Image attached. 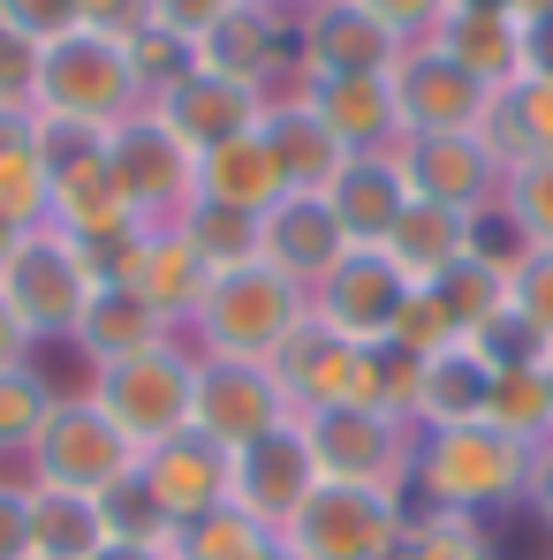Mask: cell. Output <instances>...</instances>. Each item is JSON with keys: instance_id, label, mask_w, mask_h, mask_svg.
Instances as JSON below:
<instances>
[{"instance_id": "1", "label": "cell", "mask_w": 553, "mask_h": 560, "mask_svg": "<svg viewBox=\"0 0 553 560\" xmlns=\"http://www.w3.org/2000/svg\"><path fill=\"white\" fill-rule=\"evenodd\" d=\"M531 440L500 432L493 417H470V424H433L417 432V469H410V500L425 508H448V515H500L523 500L531 485Z\"/></svg>"}, {"instance_id": "2", "label": "cell", "mask_w": 553, "mask_h": 560, "mask_svg": "<svg viewBox=\"0 0 553 560\" xmlns=\"http://www.w3.org/2000/svg\"><path fill=\"white\" fill-rule=\"evenodd\" d=\"M311 318V288H296L288 273H274L266 258L235 266V273H212L197 311H189L183 341L197 357H243V364H274L280 341Z\"/></svg>"}, {"instance_id": "3", "label": "cell", "mask_w": 553, "mask_h": 560, "mask_svg": "<svg viewBox=\"0 0 553 560\" xmlns=\"http://www.w3.org/2000/svg\"><path fill=\"white\" fill-rule=\"evenodd\" d=\"M402 538H410V492L334 485V477H319L311 500L280 523L288 560H394Z\"/></svg>"}, {"instance_id": "4", "label": "cell", "mask_w": 553, "mask_h": 560, "mask_svg": "<svg viewBox=\"0 0 553 560\" xmlns=\"http://www.w3.org/2000/svg\"><path fill=\"white\" fill-rule=\"evenodd\" d=\"M137 106H145V92H137V69H129V38H114L99 23H77L69 38L38 46V106L31 114L114 129Z\"/></svg>"}, {"instance_id": "5", "label": "cell", "mask_w": 553, "mask_h": 560, "mask_svg": "<svg viewBox=\"0 0 553 560\" xmlns=\"http://www.w3.org/2000/svg\"><path fill=\"white\" fill-rule=\"evenodd\" d=\"M129 469H137V447L122 440V424L99 409L84 386H61L54 409H46V424H38V440H31V455H23V477L46 485V492H84V500H99Z\"/></svg>"}, {"instance_id": "6", "label": "cell", "mask_w": 553, "mask_h": 560, "mask_svg": "<svg viewBox=\"0 0 553 560\" xmlns=\"http://www.w3.org/2000/svg\"><path fill=\"white\" fill-rule=\"evenodd\" d=\"M189 372H197V349L168 341V349H145V357H122V364L84 372V394L122 424V440L145 455V447L189 432Z\"/></svg>"}, {"instance_id": "7", "label": "cell", "mask_w": 553, "mask_h": 560, "mask_svg": "<svg viewBox=\"0 0 553 560\" xmlns=\"http://www.w3.org/2000/svg\"><path fill=\"white\" fill-rule=\"evenodd\" d=\"M303 440H311V463L334 485H379V492H410V469H417V424L410 417H387L371 401H342V409H311L296 417Z\"/></svg>"}, {"instance_id": "8", "label": "cell", "mask_w": 553, "mask_h": 560, "mask_svg": "<svg viewBox=\"0 0 553 560\" xmlns=\"http://www.w3.org/2000/svg\"><path fill=\"white\" fill-rule=\"evenodd\" d=\"M106 175H114L122 205L145 228H175L189 212V197H197V152H189L152 106H137V114H122L106 129Z\"/></svg>"}, {"instance_id": "9", "label": "cell", "mask_w": 553, "mask_h": 560, "mask_svg": "<svg viewBox=\"0 0 553 560\" xmlns=\"http://www.w3.org/2000/svg\"><path fill=\"white\" fill-rule=\"evenodd\" d=\"M0 288H8L15 318L31 326V341L46 349V341H69V334H77L99 273H92V258H84V243H69L61 228H31V235L15 243Z\"/></svg>"}, {"instance_id": "10", "label": "cell", "mask_w": 553, "mask_h": 560, "mask_svg": "<svg viewBox=\"0 0 553 560\" xmlns=\"http://www.w3.org/2000/svg\"><path fill=\"white\" fill-rule=\"evenodd\" d=\"M288 394H280L274 364H243V357H197L189 372V432H205L212 447H251L258 432L288 424Z\"/></svg>"}, {"instance_id": "11", "label": "cell", "mask_w": 553, "mask_h": 560, "mask_svg": "<svg viewBox=\"0 0 553 560\" xmlns=\"http://www.w3.org/2000/svg\"><path fill=\"white\" fill-rule=\"evenodd\" d=\"M394 167H402L410 197H425V205H456V212L500 205V167L477 129H410L394 144Z\"/></svg>"}, {"instance_id": "12", "label": "cell", "mask_w": 553, "mask_h": 560, "mask_svg": "<svg viewBox=\"0 0 553 560\" xmlns=\"http://www.w3.org/2000/svg\"><path fill=\"white\" fill-rule=\"evenodd\" d=\"M402 61V38L357 8V0H319L296 15V84H319V77H394Z\"/></svg>"}, {"instance_id": "13", "label": "cell", "mask_w": 553, "mask_h": 560, "mask_svg": "<svg viewBox=\"0 0 553 560\" xmlns=\"http://www.w3.org/2000/svg\"><path fill=\"white\" fill-rule=\"evenodd\" d=\"M311 485H319V463H311V440H303L296 417L228 455V500H235L243 515H258L266 530H280V523L311 500Z\"/></svg>"}, {"instance_id": "14", "label": "cell", "mask_w": 553, "mask_h": 560, "mask_svg": "<svg viewBox=\"0 0 553 560\" xmlns=\"http://www.w3.org/2000/svg\"><path fill=\"white\" fill-rule=\"evenodd\" d=\"M197 61L251 84V92H288L296 84V15L288 8H228L205 38H197Z\"/></svg>"}, {"instance_id": "15", "label": "cell", "mask_w": 553, "mask_h": 560, "mask_svg": "<svg viewBox=\"0 0 553 560\" xmlns=\"http://www.w3.org/2000/svg\"><path fill=\"white\" fill-rule=\"evenodd\" d=\"M402 295H410V280L394 273V258L387 250H349L334 273L311 288V318L319 326H334L342 341H387V326H394V311H402Z\"/></svg>"}, {"instance_id": "16", "label": "cell", "mask_w": 553, "mask_h": 560, "mask_svg": "<svg viewBox=\"0 0 553 560\" xmlns=\"http://www.w3.org/2000/svg\"><path fill=\"white\" fill-rule=\"evenodd\" d=\"M394 106H402V137L410 129H477L485 106H493V84H477L470 69H456L440 46H402L394 61Z\"/></svg>"}, {"instance_id": "17", "label": "cell", "mask_w": 553, "mask_h": 560, "mask_svg": "<svg viewBox=\"0 0 553 560\" xmlns=\"http://www.w3.org/2000/svg\"><path fill=\"white\" fill-rule=\"evenodd\" d=\"M274 378H280V394H288L296 417H311V409H342V401H365V349L342 341L334 326L303 318V326L280 341Z\"/></svg>"}, {"instance_id": "18", "label": "cell", "mask_w": 553, "mask_h": 560, "mask_svg": "<svg viewBox=\"0 0 553 560\" xmlns=\"http://www.w3.org/2000/svg\"><path fill=\"white\" fill-rule=\"evenodd\" d=\"M258 129H266V144H274V167H280V183H288V197H326V189L342 183V167L357 160V152L311 114V98L296 92V84L266 98V121H258Z\"/></svg>"}, {"instance_id": "19", "label": "cell", "mask_w": 553, "mask_h": 560, "mask_svg": "<svg viewBox=\"0 0 553 560\" xmlns=\"http://www.w3.org/2000/svg\"><path fill=\"white\" fill-rule=\"evenodd\" d=\"M258 258L274 273H288L296 288H319L349 258V235H342V220H334L326 197H280V205L258 212Z\"/></svg>"}, {"instance_id": "20", "label": "cell", "mask_w": 553, "mask_h": 560, "mask_svg": "<svg viewBox=\"0 0 553 560\" xmlns=\"http://www.w3.org/2000/svg\"><path fill=\"white\" fill-rule=\"evenodd\" d=\"M152 114L183 137L189 152H212V144H228V137H243V129L266 121V92H251V84H235V77H220V69L197 61V69H189Z\"/></svg>"}, {"instance_id": "21", "label": "cell", "mask_w": 553, "mask_h": 560, "mask_svg": "<svg viewBox=\"0 0 553 560\" xmlns=\"http://www.w3.org/2000/svg\"><path fill=\"white\" fill-rule=\"evenodd\" d=\"M137 477H145V492L175 515V530L197 523V515H212L220 500H228V447H212L205 432H175V440H160V447H145L137 455Z\"/></svg>"}, {"instance_id": "22", "label": "cell", "mask_w": 553, "mask_h": 560, "mask_svg": "<svg viewBox=\"0 0 553 560\" xmlns=\"http://www.w3.org/2000/svg\"><path fill=\"white\" fill-rule=\"evenodd\" d=\"M168 341H183V326H168V318H160L137 288H122V280H99L84 318H77V334H69V349L84 357V372L122 364V357H145V349H168Z\"/></svg>"}, {"instance_id": "23", "label": "cell", "mask_w": 553, "mask_h": 560, "mask_svg": "<svg viewBox=\"0 0 553 560\" xmlns=\"http://www.w3.org/2000/svg\"><path fill=\"white\" fill-rule=\"evenodd\" d=\"M311 98V114L349 144V152H394L402 144V106H394V77H319L296 84Z\"/></svg>"}, {"instance_id": "24", "label": "cell", "mask_w": 553, "mask_h": 560, "mask_svg": "<svg viewBox=\"0 0 553 560\" xmlns=\"http://www.w3.org/2000/svg\"><path fill=\"white\" fill-rule=\"evenodd\" d=\"M326 205H334L349 250H387L394 220L410 212V183H402L394 152H357V160L342 167V183L326 189Z\"/></svg>"}, {"instance_id": "25", "label": "cell", "mask_w": 553, "mask_h": 560, "mask_svg": "<svg viewBox=\"0 0 553 560\" xmlns=\"http://www.w3.org/2000/svg\"><path fill=\"white\" fill-rule=\"evenodd\" d=\"M470 243H477V212L410 197V212H402L394 235H387V258H394V273L410 280V288H433V280H448L462 258H470Z\"/></svg>"}, {"instance_id": "26", "label": "cell", "mask_w": 553, "mask_h": 560, "mask_svg": "<svg viewBox=\"0 0 553 560\" xmlns=\"http://www.w3.org/2000/svg\"><path fill=\"white\" fill-rule=\"evenodd\" d=\"M425 46H440L456 69H470V77L493 84V92L523 77V15H516V8H448Z\"/></svg>"}, {"instance_id": "27", "label": "cell", "mask_w": 553, "mask_h": 560, "mask_svg": "<svg viewBox=\"0 0 553 560\" xmlns=\"http://www.w3.org/2000/svg\"><path fill=\"white\" fill-rule=\"evenodd\" d=\"M205 280L212 273H205V258L189 250L183 228H145V235H137V258H129V273H122V288H137L168 326H189Z\"/></svg>"}, {"instance_id": "28", "label": "cell", "mask_w": 553, "mask_h": 560, "mask_svg": "<svg viewBox=\"0 0 553 560\" xmlns=\"http://www.w3.org/2000/svg\"><path fill=\"white\" fill-rule=\"evenodd\" d=\"M477 137H485V152H493L500 175L546 160V152H553V84H546V77H516V84H500L493 106H485V121H477Z\"/></svg>"}, {"instance_id": "29", "label": "cell", "mask_w": 553, "mask_h": 560, "mask_svg": "<svg viewBox=\"0 0 553 560\" xmlns=\"http://www.w3.org/2000/svg\"><path fill=\"white\" fill-rule=\"evenodd\" d=\"M197 197H205V205H235V212H266V205H280L288 183H280V167H274L266 129H243V137L197 152Z\"/></svg>"}, {"instance_id": "30", "label": "cell", "mask_w": 553, "mask_h": 560, "mask_svg": "<svg viewBox=\"0 0 553 560\" xmlns=\"http://www.w3.org/2000/svg\"><path fill=\"white\" fill-rule=\"evenodd\" d=\"M493 401V364L477 357V341H456L440 357H425V378H417V432L433 424H470L485 417Z\"/></svg>"}, {"instance_id": "31", "label": "cell", "mask_w": 553, "mask_h": 560, "mask_svg": "<svg viewBox=\"0 0 553 560\" xmlns=\"http://www.w3.org/2000/svg\"><path fill=\"white\" fill-rule=\"evenodd\" d=\"M23 485H31V477H23ZM31 553L38 560H99L106 553V515H99V500L31 485Z\"/></svg>"}, {"instance_id": "32", "label": "cell", "mask_w": 553, "mask_h": 560, "mask_svg": "<svg viewBox=\"0 0 553 560\" xmlns=\"http://www.w3.org/2000/svg\"><path fill=\"white\" fill-rule=\"evenodd\" d=\"M54 197H46V160H38V129L31 114H0V220H15L23 235L46 228Z\"/></svg>"}, {"instance_id": "33", "label": "cell", "mask_w": 553, "mask_h": 560, "mask_svg": "<svg viewBox=\"0 0 553 560\" xmlns=\"http://www.w3.org/2000/svg\"><path fill=\"white\" fill-rule=\"evenodd\" d=\"M175 560H280V530L258 515H243L235 500H220L212 515H197L175 530Z\"/></svg>"}, {"instance_id": "34", "label": "cell", "mask_w": 553, "mask_h": 560, "mask_svg": "<svg viewBox=\"0 0 553 560\" xmlns=\"http://www.w3.org/2000/svg\"><path fill=\"white\" fill-rule=\"evenodd\" d=\"M54 394H61V386L38 372V357L0 372V469H23L38 424H46V409H54Z\"/></svg>"}, {"instance_id": "35", "label": "cell", "mask_w": 553, "mask_h": 560, "mask_svg": "<svg viewBox=\"0 0 553 560\" xmlns=\"http://www.w3.org/2000/svg\"><path fill=\"white\" fill-rule=\"evenodd\" d=\"M189 235V250L205 258V273H235V266H251L258 258V212H235V205H205V197H189V212L175 220Z\"/></svg>"}, {"instance_id": "36", "label": "cell", "mask_w": 553, "mask_h": 560, "mask_svg": "<svg viewBox=\"0 0 553 560\" xmlns=\"http://www.w3.org/2000/svg\"><path fill=\"white\" fill-rule=\"evenodd\" d=\"M394 560H500L493 530L477 515H448V508H410V538Z\"/></svg>"}, {"instance_id": "37", "label": "cell", "mask_w": 553, "mask_h": 560, "mask_svg": "<svg viewBox=\"0 0 553 560\" xmlns=\"http://www.w3.org/2000/svg\"><path fill=\"white\" fill-rule=\"evenodd\" d=\"M99 515H106V546H160V553H175V515L145 492L137 469L114 492H99Z\"/></svg>"}, {"instance_id": "38", "label": "cell", "mask_w": 553, "mask_h": 560, "mask_svg": "<svg viewBox=\"0 0 553 560\" xmlns=\"http://www.w3.org/2000/svg\"><path fill=\"white\" fill-rule=\"evenodd\" d=\"M433 295H440V311L456 318V334L470 341L493 311H508V266H493V258H477V250H470L448 280H433Z\"/></svg>"}, {"instance_id": "39", "label": "cell", "mask_w": 553, "mask_h": 560, "mask_svg": "<svg viewBox=\"0 0 553 560\" xmlns=\"http://www.w3.org/2000/svg\"><path fill=\"white\" fill-rule=\"evenodd\" d=\"M129 69H137V92H145V106H160V98H168V92L189 77V69H197V38L168 31V23H145V31L129 38Z\"/></svg>"}, {"instance_id": "40", "label": "cell", "mask_w": 553, "mask_h": 560, "mask_svg": "<svg viewBox=\"0 0 553 560\" xmlns=\"http://www.w3.org/2000/svg\"><path fill=\"white\" fill-rule=\"evenodd\" d=\"M485 417L500 424V432H516V440H553V409H546V378L539 372H493V401H485Z\"/></svg>"}, {"instance_id": "41", "label": "cell", "mask_w": 553, "mask_h": 560, "mask_svg": "<svg viewBox=\"0 0 553 560\" xmlns=\"http://www.w3.org/2000/svg\"><path fill=\"white\" fill-rule=\"evenodd\" d=\"M500 212L516 220L523 243L553 250V152L531 160V167H516V175H500Z\"/></svg>"}, {"instance_id": "42", "label": "cell", "mask_w": 553, "mask_h": 560, "mask_svg": "<svg viewBox=\"0 0 553 560\" xmlns=\"http://www.w3.org/2000/svg\"><path fill=\"white\" fill-rule=\"evenodd\" d=\"M470 341H477V357H485L493 372H539V364H546V349H553V341L523 318V311H516V303H508V311H493Z\"/></svg>"}, {"instance_id": "43", "label": "cell", "mask_w": 553, "mask_h": 560, "mask_svg": "<svg viewBox=\"0 0 553 560\" xmlns=\"http://www.w3.org/2000/svg\"><path fill=\"white\" fill-rule=\"evenodd\" d=\"M387 341H402L410 357H440V349H456V318L440 311V295L433 288H410L402 295V311H394V326H387Z\"/></svg>"}, {"instance_id": "44", "label": "cell", "mask_w": 553, "mask_h": 560, "mask_svg": "<svg viewBox=\"0 0 553 560\" xmlns=\"http://www.w3.org/2000/svg\"><path fill=\"white\" fill-rule=\"evenodd\" d=\"M84 23V0H0V31L23 46H54Z\"/></svg>"}, {"instance_id": "45", "label": "cell", "mask_w": 553, "mask_h": 560, "mask_svg": "<svg viewBox=\"0 0 553 560\" xmlns=\"http://www.w3.org/2000/svg\"><path fill=\"white\" fill-rule=\"evenodd\" d=\"M508 303L539 326L553 341V250H539V243H523V258L508 266Z\"/></svg>"}, {"instance_id": "46", "label": "cell", "mask_w": 553, "mask_h": 560, "mask_svg": "<svg viewBox=\"0 0 553 560\" xmlns=\"http://www.w3.org/2000/svg\"><path fill=\"white\" fill-rule=\"evenodd\" d=\"M38 106V46L0 31V114H31Z\"/></svg>"}, {"instance_id": "47", "label": "cell", "mask_w": 553, "mask_h": 560, "mask_svg": "<svg viewBox=\"0 0 553 560\" xmlns=\"http://www.w3.org/2000/svg\"><path fill=\"white\" fill-rule=\"evenodd\" d=\"M0 560H38L31 553V485H23V469H0Z\"/></svg>"}, {"instance_id": "48", "label": "cell", "mask_w": 553, "mask_h": 560, "mask_svg": "<svg viewBox=\"0 0 553 560\" xmlns=\"http://www.w3.org/2000/svg\"><path fill=\"white\" fill-rule=\"evenodd\" d=\"M357 8H371L402 46H417V38H433V31H440V15H448L456 0H357Z\"/></svg>"}, {"instance_id": "49", "label": "cell", "mask_w": 553, "mask_h": 560, "mask_svg": "<svg viewBox=\"0 0 553 560\" xmlns=\"http://www.w3.org/2000/svg\"><path fill=\"white\" fill-rule=\"evenodd\" d=\"M152 8V23H168V31H183V38H205L235 0H145Z\"/></svg>"}, {"instance_id": "50", "label": "cell", "mask_w": 553, "mask_h": 560, "mask_svg": "<svg viewBox=\"0 0 553 560\" xmlns=\"http://www.w3.org/2000/svg\"><path fill=\"white\" fill-rule=\"evenodd\" d=\"M84 23L114 31V38H137V31L152 23V8H145V0H84Z\"/></svg>"}, {"instance_id": "51", "label": "cell", "mask_w": 553, "mask_h": 560, "mask_svg": "<svg viewBox=\"0 0 553 560\" xmlns=\"http://www.w3.org/2000/svg\"><path fill=\"white\" fill-rule=\"evenodd\" d=\"M523 77H546L553 84V8L546 15H523Z\"/></svg>"}, {"instance_id": "52", "label": "cell", "mask_w": 553, "mask_h": 560, "mask_svg": "<svg viewBox=\"0 0 553 560\" xmlns=\"http://www.w3.org/2000/svg\"><path fill=\"white\" fill-rule=\"evenodd\" d=\"M38 357V341H31V326L15 318V303H8V288H0V372L8 364H31Z\"/></svg>"}, {"instance_id": "53", "label": "cell", "mask_w": 553, "mask_h": 560, "mask_svg": "<svg viewBox=\"0 0 553 560\" xmlns=\"http://www.w3.org/2000/svg\"><path fill=\"white\" fill-rule=\"evenodd\" d=\"M523 508L539 515L553 530V440H539V455H531V485H523Z\"/></svg>"}, {"instance_id": "54", "label": "cell", "mask_w": 553, "mask_h": 560, "mask_svg": "<svg viewBox=\"0 0 553 560\" xmlns=\"http://www.w3.org/2000/svg\"><path fill=\"white\" fill-rule=\"evenodd\" d=\"M99 560H175V553H160V546H106Z\"/></svg>"}, {"instance_id": "55", "label": "cell", "mask_w": 553, "mask_h": 560, "mask_svg": "<svg viewBox=\"0 0 553 560\" xmlns=\"http://www.w3.org/2000/svg\"><path fill=\"white\" fill-rule=\"evenodd\" d=\"M15 243H23V228H15V220H0V273H8V258H15Z\"/></svg>"}, {"instance_id": "56", "label": "cell", "mask_w": 553, "mask_h": 560, "mask_svg": "<svg viewBox=\"0 0 553 560\" xmlns=\"http://www.w3.org/2000/svg\"><path fill=\"white\" fill-rule=\"evenodd\" d=\"M553 0H516V15H546Z\"/></svg>"}, {"instance_id": "57", "label": "cell", "mask_w": 553, "mask_h": 560, "mask_svg": "<svg viewBox=\"0 0 553 560\" xmlns=\"http://www.w3.org/2000/svg\"><path fill=\"white\" fill-rule=\"evenodd\" d=\"M539 378H546V409H553V349H546V364H539Z\"/></svg>"}, {"instance_id": "58", "label": "cell", "mask_w": 553, "mask_h": 560, "mask_svg": "<svg viewBox=\"0 0 553 560\" xmlns=\"http://www.w3.org/2000/svg\"><path fill=\"white\" fill-rule=\"evenodd\" d=\"M456 8H516V0H456Z\"/></svg>"}, {"instance_id": "59", "label": "cell", "mask_w": 553, "mask_h": 560, "mask_svg": "<svg viewBox=\"0 0 553 560\" xmlns=\"http://www.w3.org/2000/svg\"><path fill=\"white\" fill-rule=\"evenodd\" d=\"M280 8H288V15H303V8H319V0H280Z\"/></svg>"}, {"instance_id": "60", "label": "cell", "mask_w": 553, "mask_h": 560, "mask_svg": "<svg viewBox=\"0 0 553 560\" xmlns=\"http://www.w3.org/2000/svg\"><path fill=\"white\" fill-rule=\"evenodd\" d=\"M235 8H280V0H235Z\"/></svg>"}, {"instance_id": "61", "label": "cell", "mask_w": 553, "mask_h": 560, "mask_svg": "<svg viewBox=\"0 0 553 560\" xmlns=\"http://www.w3.org/2000/svg\"><path fill=\"white\" fill-rule=\"evenodd\" d=\"M280 560H288V553H280Z\"/></svg>"}]
</instances>
